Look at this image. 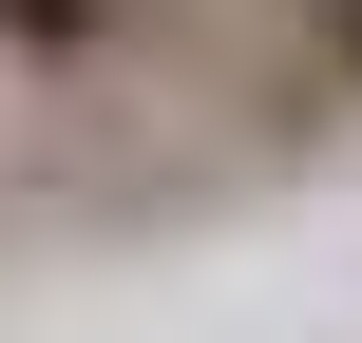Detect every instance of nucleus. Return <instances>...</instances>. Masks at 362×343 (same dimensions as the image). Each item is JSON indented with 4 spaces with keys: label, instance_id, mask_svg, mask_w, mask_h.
<instances>
[{
    "label": "nucleus",
    "instance_id": "nucleus-2",
    "mask_svg": "<svg viewBox=\"0 0 362 343\" xmlns=\"http://www.w3.org/2000/svg\"><path fill=\"white\" fill-rule=\"evenodd\" d=\"M305 38H325V76L362 95V0H305Z\"/></svg>",
    "mask_w": 362,
    "mask_h": 343
},
{
    "label": "nucleus",
    "instance_id": "nucleus-1",
    "mask_svg": "<svg viewBox=\"0 0 362 343\" xmlns=\"http://www.w3.org/2000/svg\"><path fill=\"white\" fill-rule=\"evenodd\" d=\"M115 38H134V0H0V57H38V76L115 57Z\"/></svg>",
    "mask_w": 362,
    "mask_h": 343
}]
</instances>
